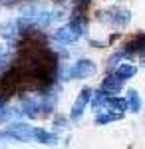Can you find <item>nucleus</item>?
I'll return each mask as SVG.
<instances>
[{
    "mask_svg": "<svg viewBox=\"0 0 145 149\" xmlns=\"http://www.w3.org/2000/svg\"><path fill=\"white\" fill-rule=\"evenodd\" d=\"M84 34H86V18L78 16V18L70 20L68 24L60 26L52 34V38L56 42H60V44H74V42H78L79 38H84Z\"/></svg>",
    "mask_w": 145,
    "mask_h": 149,
    "instance_id": "nucleus-1",
    "label": "nucleus"
},
{
    "mask_svg": "<svg viewBox=\"0 0 145 149\" xmlns=\"http://www.w3.org/2000/svg\"><path fill=\"white\" fill-rule=\"evenodd\" d=\"M98 18L101 22H107L112 26H115V28H125L131 22V12L125 10V8H112V10L98 12Z\"/></svg>",
    "mask_w": 145,
    "mask_h": 149,
    "instance_id": "nucleus-2",
    "label": "nucleus"
},
{
    "mask_svg": "<svg viewBox=\"0 0 145 149\" xmlns=\"http://www.w3.org/2000/svg\"><path fill=\"white\" fill-rule=\"evenodd\" d=\"M20 111L30 119H36L42 115V97L36 93H24L20 97Z\"/></svg>",
    "mask_w": 145,
    "mask_h": 149,
    "instance_id": "nucleus-3",
    "label": "nucleus"
},
{
    "mask_svg": "<svg viewBox=\"0 0 145 149\" xmlns=\"http://www.w3.org/2000/svg\"><path fill=\"white\" fill-rule=\"evenodd\" d=\"M4 131L12 141H30V139H34V127L24 123V121H12Z\"/></svg>",
    "mask_w": 145,
    "mask_h": 149,
    "instance_id": "nucleus-4",
    "label": "nucleus"
},
{
    "mask_svg": "<svg viewBox=\"0 0 145 149\" xmlns=\"http://www.w3.org/2000/svg\"><path fill=\"white\" fill-rule=\"evenodd\" d=\"M96 62H91V60H78L72 68H68V80H72V78H78V80H86V78H91L93 74H96Z\"/></svg>",
    "mask_w": 145,
    "mask_h": 149,
    "instance_id": "nucleus-5",
    "label": "nucleus"
},
{
    "mask_svg": "<svg viewBox=\"0 0 145 149\" xmlns=\"http://www.w3.org/2000/svg\"><path fill=\"white\" fill-rule=\"evenodd\" d=\"M0 36H2L8 44L16 46V42L20 40V26H18V20H14V18L4 20V22L0 24Z\"/></svg>",
    "mask_w": 145,
    "mask_h": 149,
    "instance_id": "nucleus-6",
    "label": "nucleus"
},
{
    "mask_svg": "<svg viewBox=\"0 0 145 149\" xmlns=\"http://www.w3.org/2000/svg\"><path fill=\"white\" fill-rule=\"evenodd\" d=\"M89 97H91V88H84V90L79 92V95L76 97L74 105H72V113H70V117H72L74 121H78L79 117L84 115V109H86V105H88Z\"/></svg>",
    "mask_w": 145,
    "mask_h": 149,
    "instance_id": "nucleus-7",
    "label": "nucleus"
},
{
    "mask_svg": "<svg viewBox=\"0 0 145 149\" xmlns=\"http://www.w3.org/2000/svg\"><path fill=\"white\" fill-rule=\"evenodd\" d=\"M123 50L129 54V56H141L145 52V34H133L127 42H125V46Z\"/></svg>",
    "mask_w": 145,
    "mask_h": 149,
    "instance_id": "nucleus-8",
    "label": "nucleus"
},
{
    "mask_svg": "<svg viewBox=\"0 0 145 149\" xmlns=\"http://www.w3.org/2000/svg\"><path fill=\"white\" fill-rule=\"evenodd\" d=\"M123 88V81L115 76V74H109L105 80L101 81V90L107 93V95H113V93H119Z\"/></svg>",
    "mask_w": 145,
    "mask_h": 149,
    "instance_id": "nucleus-9",
    "label": "nucleus"
},
{
    "mask_svg": "<svg viewBox=\"0 0 145 149\" xmlns=\"http://www.w3.org/2000/svg\"><path fill=\"white\" fill-rule=\"evenodd\" d=\"M34 139L40 141V143H44V145H54V143H58L56 133L46 131V129H42V127H34Z\"/></svg>",
    "mask_w": 145,
    "mask_h": 149,
    "instance_id": "nucleus-10",
    "label": "nucleus"
},
{
    "mask_svg": "<svg viewBox=\"0 0 145 149\" xmlns=\"http://www.w3.org/2000/svg\"><path fill=\"white\" fill-rule=\"evenodd\" d=\"M89 102H91V107H93V111H101V109H105V102H107V93L103 92V90H91V97H89Z\"/></svg>",
    "mask_w": 145,
    "mask_h": 149,
    "instance_id": "nucleus-11",
    "label": "nucleus"
},
{
    "mask_svg": "<svg viewBox=\"0 0 145 149\" xmlns=\"http://www.w3.org/2000/svg\"><path fill=\"white\" fill-rule=\"evenodd\" d=\"M105 109H112V111H119V113H125V111H127V102H125V97H115V95H107V102H105Z\"/></svg>",
    "mask_w": 145,
    "mask_h": 149,
    "instance_id": "nucleus-12",
    "label": "nucleus"
},
{
    "mask_svg": "<svg viewBox=\"0 0 145 149\" xmlns=\"http://www.w3.org/2000/svg\"><path fill=\"white\" fill-rule=\"evenodd\" d=\"M135 74H137V66H133V64H119V66L115 68V76L121 81L131 80Z\"/></svg>",
    "mask_w": 145,
    "mask_h": 149,
    "instance_id": "nucleus-13",
    "label": "nucleus"
},
{
    "mask_svg": "<svg viewBox=\"0 0 145 149\" xmlns=\"http://www.w3.org/2000/svg\"><path fill=\"white\" fill-rule=\"evenodd\" d=\"M125 102H127V109H129L131 113H139V109H141V100H139L137 90H127Z\"/></svg>",
    "mask_w": 145,
    "mask_h": 149,
    "instance_id": "nucleus-14",
    "label": "nucleus"
},
{
    "mask_svg": "<svg viewBox=\"0 0 145 149\" xmlns=\"http://www.w3.org/2000/svg\"><path fill=\"white\" fill-rule=\"evenodd\" d=\"M123 113L119 111H112V109H101L100 115L96 117V123L98 125H105V123H109V121H117V119H121Z\"/></svg>",
    "mask_w": 145,
    "mask_h": 149,
    "instance_id": "nucleus-15",
    "label": "nucleus"
},
{
    "mask_svg": "<svg viewBox=\"0 0 145 149\" xmlns=\"http://www.w3.org/2000/svg\"><path fill=\"white\" fill-rule=\"evenodd\" d=\"M125 58H131V56H129L123 48H121V50H117V52H115L113 56H109V60H107V62H109V68H117V66H119V62L125 60Z\"/></svg>",
    "mask_w": 145,
    "mask_h": 149,
    "instance_id": "nucleus-16",
    "label": "nucleus"
},
{
    "mask_svg": "<svg viewBox=\"0 0 145 149\" xmlns=\"http://www.w3.org/2000/svg\"><path fill=\"white\" fill-rule=\"evenodd\" d=\"M8 115H10V109L6 107V102H2V100H0V121H6V119H8Z\"/></svg>",
    "mask_w": 145,
    "mask_h": 149,
    "instance_id": "nucleus-17",
    "label": "nucleus"
},
{
    "mask_svg": "<svg viewBox=\"0 0 145 149\" xmlns=\"http://www.w3.org/2000/svg\"><path fill=\"white\" fill-rule=\"evenodd\" d=\"M74 2H76V10H78V14H82V12L91 4V0H74Z\"/></svg>",
    "mask_w": 145,
    "mask_h": 149,
    "instance_id": "nucleus-18",
    "label": "nucleus"
},
{
    "mask_svg": "<svg viewBox=\"0 0 145 149\" xmlns=\"http://www.w3.org/2000/svg\"><path fill=\"white\" fill-rule=\"evenodd\" d=\"M54 125L56 127H68V119L64 115H54Z\"/></svg>",
    "mask_w": 145,
    "mask_h": 149,
    "instance_id": "nucleus-19",
    "label": "nucleus"
},
{
    "mask_svg": "<svg viewBox=\"0 0 145 149\" xmlns=\"http://www.w3.org/2000/svg\"><path fill=\"white\" fill-rule=\"evenodd\" d=\"M4 62H8V50H6V46L0 44V64H4Z\"/></svg>",
    "mask_w": 145,
    "mask_h": 149,
    "instance_id": "nucleus-20",
    "label": "nucleus"
}]
</instances>
